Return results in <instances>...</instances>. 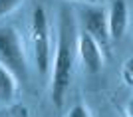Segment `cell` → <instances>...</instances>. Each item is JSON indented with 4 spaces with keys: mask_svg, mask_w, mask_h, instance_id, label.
<instances>
[{
    "mask_svg": "<svg viewBox=\"0 0 133 117\" xmlns=\"http://www.w3.org/2000/svg\"><path fill=\"white\" fill-rule=\"evenodd\" d=\"M78 52V36H76V20L70 8L60 10V24H58V44H56V60L52 67V101L60 109L66 101V93L72 84L74 61Z\"/></svg>",
    "mask_w": 133,
    "mask_h": 117,
    "instance_id": "obj_1",
    "label": "cell"
},
{
    "mask_svg": "<svg viewBox=\"0 0 133 117\" xmlns=\"http://www.w3.org/2000/svg\"><path fill=\"white\" fill-rule=\"evenodd\" d=\"M0 64L10 70L16 79L26 81L28 78V66H26V54L24 44L20 40V34L12 26L0 28Z\"/></svg>",
    "mask_w": 133,
    "mask_h": 117,
    "instance_id": "obj_2",
    "label": "cell"
},
{
    "mask_svg": "<svg viewBox=\"0 0 133 117\" xmlns=\"http://www.w3.org/2000/svg\"><path fill=\"white\" fill-rule=\"evenodd\" d=\"M32 46H34V60L38 66V72L42 75L48 73L52 58V40H50V26H48V16L42 6L34 8L32 12Z\"/></svg>",
    "mask_w": 133,
    "mask_h": 117,
    "instance_id": "obj_3",
    "label": "cell"
},
{
    "mask_svg": "<svg viewBox=\"0 0 133 117\" xmlns=\"http://www.w3.org/2000/svg\"><path fill=\"white\" fill-rule=\"evenodd\" d=\"M78 54H79V60H82L85 72L97 73L103 67V52H101V46L88 32H83L78 38Z\"/></svg>",
    "mask_w": 133,
    "mask_h": 117,
    "instance_id": "obj_4",
    "label": "cell"
},
{
    "mask_svg": "<svg viewBox=\"0 0 133 117\" xmlns=\"http://www.w3.org/2000/svg\"><path fill=\"white\" fill-rule=\"evenodd\" d=\"M82 16H83V24H85V32L99 46H105L109 40L107 12L103 8H85Z\"/></svg>",
    "mask_w": 133,
    "mask_h": 117,
    "instance_id": "obj_5",
    "label": "cell"
},
{
    "mask_svg": "<svg viewBox=\"0 0 133 117\" xmlns=\"http://www.w3.org/2000/svg\"><path fill=\"white\" fill-rule=\"evenodd\" d=\"M107 26H109V38L121 40L127 28V4L125 0H113L107 12Z\"/></svg>",
    "mask_w": 133,
    "mask_h": 117,
    "instance_id": "obj_6",
    "label": "cell"
},
{
    "mask_svg": "<svg viewBox=\"0 0 133 117\" xmlns=\"http://www.w3.org/2000/svg\"><path fill=\"white\" fill-rule=\"evenodd\" d=\"M16 89H18V85H16L14 73L0 64V101L2 103H10L16 97Z\"/></svg>",
    "mask_w": 133,
    "mask_h": 117,
    "instance_id": "obj_7",
    "label": "cell"
},
{
    "mask_svg": "<svg viewBox=\"0 0 133 117\" xmlns=\"http://www.w3.org/2000/svg\"><path fill=\"white\" fill-rule=\"evenodd\" d=\"M20 2H22V0H0V18L6 16V14H10L14 8H18Z\"/></svg>",
    "mask_w": 133,
    "mask_h": 117,
    "instance_id": "obj_8",
    "label": "cell"
},
{
    "mask_svg": "<svg viewBox=\"0 0 133 117\" xmlns=\"http://www.w3.org/2000/svg\"><path fill=\"white\" fill-rule=\"evenodd\" d=\"M123 78L127 79L129 85H133V58H129V60L123 64Z\"/></svg>",
    "mask_w": 133,
    "mask_h": 117,
    "instance_id": "obj_9",
    "label": "cell"
},
{
    "mask_svg": "<svg viewBox=\"0 0 133 117\" xmlns=\"http://www.w3.org/2000/svg\"><path fill=\"white\" fill-rule=\"evenodd\" d=\"M66 117H89V111L83 105H79V103H78V105H74L72 109H70V113H68Z\"/></svg>",
    "mask_w": 133,
    "mask_h": 117,
    "instance_id": "obj_10",
    "label": "cell"
},
{
    "mask_svg": "<svg viewBox=\"0 0 133 117\" xmlns=\"http://www.w3.org/2000/svg\"><path fill=\"white\" fill-rule=\"evenodd\" d=\"M125 113H127V117H133V97L127 101V105H125Z\"/></svg>",
    "mask_w": 133,
    "mask_h": 117,
    "instance_id": "obj_11",
    "label": "cell"
},
{
    "mask_svg": "<svg viewBox=\"0 0 133 117\" xmlns=\"http://www.w3.org/2000/svg\"><path fill=\"white\" fill-rule=\"evenodd\" d=\"M76 2H94V0H76Z\"/></svg>",
    "mask_w": 133,
    "mask_h": 117,
    "instance_id": "obj_12",
    "label": "cell"
}]
</instances>
